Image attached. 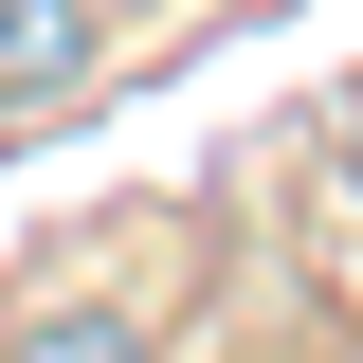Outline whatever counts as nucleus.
<instances>
[{
  "label": "nucleus",
  "instance_id": "nucleus-1",
  "mask_svg": "<svg viewBox=\"0 0 363 363\" xmlns=\"http://www.w3.org/2000/svg\"><path fill=\"white\" fill-rule=\"evenodd\" d=\"M91 91V0H0V128H55Z\"/></svg>",
  "mask_w": 363,
  "mask_h": 363
},
{
  "label": "nucleus",
  "instance_id": "nucleus-2",
  "mask_svg": "<svg viewBox=\"0 0 363 363\" xmlns=\"http://www.w3.org/2000/svg\"><path fill=\"white\" fill-rule=\"evenodd\" d=\"M18 363H164V345H145L128 309H37V327H18Z\"/></svg>",
  "mask_w": 363,
  "mask_h": 363
},
{
  "label": "nucleus",
  "instance_id": "nucleus-3",
  "mask_svg": "<svg viewBox=\"0 0 363 363\" xmlns=\"http://www.w3.org/2000/svg\"><path fill=\"white\" fill-rule=\"evenodd\" d=\"M345 182H363V109H345Z\"/></svg>",
  "mask_w": 363,
  "mask_h": 363
}]
</instances>
